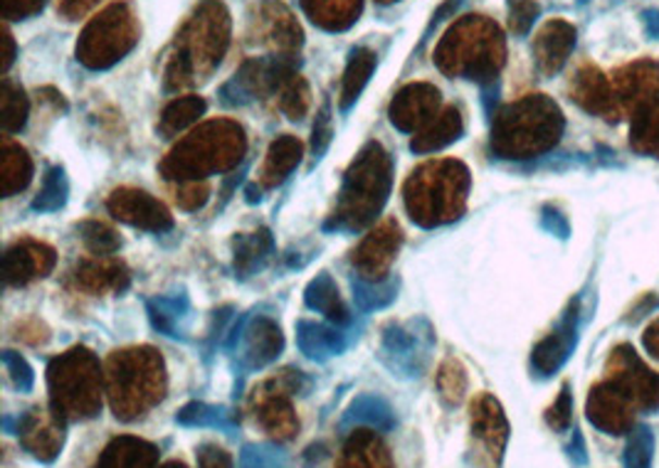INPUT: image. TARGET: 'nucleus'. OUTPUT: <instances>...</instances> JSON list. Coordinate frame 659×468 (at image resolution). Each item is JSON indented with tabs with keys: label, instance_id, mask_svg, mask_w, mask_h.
I'll use <instances>...</instances> for the list:
<instances>
[{
	"label": "nucleus",
	"instance_id": "864d4df0",
	"mask_svg": "<svg viewBox=\"0 0 659 468\" xmlns=\"http://www.w3.org/2000/svg\"><path fill=\"white\" fill-rule=\"evenodd\" d=\"M13 60H15L13 35H11V30H8V27H3V60H0V72H3V75L8 69H11Z\"/></svg>",
	"mask_w": 659,
	"mask_h": 468
},
{
	"label": "nucleus",
	"instance_id": "5fc2aeb1",
	"mask_svg": "<svg viewBox=\"0 0 659 468\" xmlns=\"http://www.w3.org/2000/svg\"><path fill=\"white\" fill-rule=\"evenodd\" d=\"M645 21H647V25H649V33L657 35V38H659V13L647 11V13H645Z\"/></svg>",
	"mask_w": 659,
	"mask_h": 468
},
{
	"label": "nucleus",
	"instance_id": "ddd939ff",
	"mask_svg": "<svg viewBox=\"0 0 659 468\" xmlns=\"http://www.w3.org/2000/svg\"><path fill=\"white\" fill-rule=\"evenodd\" d=\"M107 210L119 223H126L151 232H166L173 227L171 210L153 195L136 188H119L107 200Z\"/></svg>",
	"mask_w": 659,
	"mask_h": 468
},
{
	"label": "nucleus",
	"instance_id": "f704fd0d",
	"mask_svg": "<svg viewBox=\"0 0 659 468\" xmlns=\"http://www.w3.org/2000/svg\"><path fill=\"white\" fill-rule=\"evenodd\" d=\"M27 112H30V104H27L25 91L5 77L3 87H0V126H3V131H21L27 122Z\"/></svg>",
	"mask_w": 659,
	"mask_h": 468
},
{
	"label": "nucleus",
	"instance_id": "4d7b16f0",
	"mask_svg": "<svg viewBox=\"0 0 659 468\" xmlns=\"http://www.w3.org/2000/svg\"><path fill=\"white\" fill-rule=\"evenodd\" d=\"M378 3H383V5H388V3H396V0H378Z\"/></svg>",
	"mask_w": 659,
	"mask_h": 468
},
{
	"label": "nucleus",
	"instance_id": "c85d7f7f",
	"mask_svg": "<svg viewBox=\"0 0 659 468\" xmlns=\"http://www.w3.org/2000/svg\"><path fill=\"white\" fill-rule=\"evenodd\" d=\"M274 252V240L270 229H258V232H247L235 237V271L240 277H252L260 271Z\"/></svg>",
	"mask_w": 659,
	"mask_h": 468
},
{
	"label": "nucleus",
	"instance_id": "b1692460",
	"mask_svg": "<svg viewBox=\"0 0 659 468\" xmlns=\"http://www.w3.org/2000/svg\"><path fill=\"white\" fill-rule=\"evenodd\" d=\"M309 21L328 33H341L359 21L363 0H299Z\"/></svg>",
	"mask_w": 659,
	"mask_h": 468
},
{
	"label": "nucleus",
	"instance_id": "7c9ffc66",
	"mask_svg": "<svg viewBox=\"0 0 659 468\" xmlns=\"http://www.w3.org/2000/svg\"><path fill=\"white\" fill-rule=\"evenodd\" d=\"M375 64H378V58L375 52L369 48H356L349 58V64H346L344 72V85H341V109L349 112V109L356 104V99L361 97V91L369 85Z\"/></svg>",
	"mask_w": 659,
	"mask_h": 468
},
{
	"label": "nucleus",
	"instance_id": "a18cd8bd",
	"mask_svg": "<svg viewBox=\"0 0 659 468\" xmlns=\"http://www.w3.org/2000/svg\"><path fill=\"white\" fill-rule=\"evenodd\" d=\"M3 365H5L8 378H11V382L15 384L17 390L27 392V390L33 388V382H35L33 367L27 365L21 355L13 353V351H5V353H3Z\"/></svg>",
	"mask_w": 659,
	"mask_h": 468
},
{
	"label": "nucleus",
	"instance_id": "f03ea898",
	"mask_svg": "<svg viewBox=\"0 0 659 468\" xmlns=\"http://www.w3.org/2000/svg\"><path fill=\"white\" fill-rule=\"evenodd\" d=\"M245 151L243 126L231 118H215L190 131L161 163V173L169 180L196 182L213 173L233 170L245 159Z\"/></svg>",
	"mask_w": 659,
	"mask_h": 468
},
{
	"label": "nucleus",
	"instance_id": "0eeeda50",
	"mask_svg": "<svg viewBox=\"0 0 659 468\" xmlns=\"http://www.w3.org/2000/svg\"><path fill=\"white\" fill-rule=\"evenodd\" d=\"M48 384L52 409L65 419H89L102 409V365L87 347H72L54 357L48 367Z\"/></svg>",
	"mask_w": 659,
	"mask_h": 468
},
{
	"label": "nucleus",
	"instance_id": "6ab92c4d",
	"mask_svg": "<svg viewBox=\"0 0 659 468\" xmlns=\"http://www.w3.org/2000/svg\"><path fill=\"white\" fill-rule=\"evenodd\" d=\"M75 281L82 291L99 296V293H122L129 287L132 274L122 262L97 256V260H85L77 266Z\"/></svg>",
	"mask_w": 659,
	"mask_h": 468
},
{
	"label": "nucleus",
	"instance_id": "393cba45",
	"mask_svg": "<svg viewBox=\"0 0 659 468\" xmlns=\"http://www.w3.org/2000/svg\"><path fill=\"white\" fill-rule=\"evenodd\" d=\"M575 33L571 25H565L561 21L548 23L542 33H538L534 52H536V62L538 67H542L546 75H554L563 67L565 58H569V52L573 48Z\"/></svg>",
	"mask_w": 659,
	"mask_h": 468
},
{
	"label": "nucleus",
	"instance_id": "3c124183",
	"mask_svg": "<svg viewBox=\"0 0 659 468\" xmlns=\"http://www.w3.org/2000/svg\"><path fill=\"white\" fill-rule=\"evenodd\" d=\"M548 425H551L558 431L571 425V392H569V388H563L561 397H558L556 405L548 409Z\"/></svg>",
	"mask_w": 659,
	"mask_h": 468
},
{
	"label": "nucleus",
	"instance_id": "2eb2a0df",
	"mask_svg": "<svg viewBox=\"0 0 659 468\" xmlns=\"http://www.w3.org/2000/svg\"><path fill=\"white\" fill-rule=\"evenodd\" d=\"M439 114V89L427 81L402 87L390 102V122L400 131H420Z\"/></svg>",
	"mask_w": 659,
	"mask_h": 468
},
{
	"label": "nucleus",
	"instance_id": "473e14b6",
	"mask_svg": "<svg viewBox=\"0 0 659 468\" xmlns=\"http://www.w3.org/2000/svg\"><path fill=\"white\" fill-rule=\"evenodd\" d=\"M203 114H206V99L203 97H194V94L178 97V99H173V102L166 109H163L159 128H161L163 136L173 139V136L186 131L188 126H194Z\"/></svg>",
	"mask_w": 659,
	"mask_h": 468
},
{
	"label": "nucleus",
	"instance_id": "5701e85b",
	"mask_svg": "<svg viewBox=\"0 0 659 468\" xmlns=\"http://www.w3.org/2000/svg\"><path fill=\"white\" fill-rule=\"evenodd\" d=\"M159 448L136 437H119L99 456L97 468H156Z\"/></svg>",
	"mask_w": 659,
	"mask_h": 468
},
{
	"label": "nucleus",
	"instance_id": "a211bd4d",
	"mask_svg": "<svg viewBox=\"0 0 659 468\" xmlns=\"http://www.w3.org/2000/svg\"><path fill=\"white\" fill-rule=\"evenodd\" d=\"M282 347H285V336L268 316L252 318L243 330V361L247 367L270 365L277 361Z\"/></svg>",
	"mask_w": 659,
	"mask_h": 468
},
{
	"label": "nucleus",
	"instance_id": "6e6d98bb",
	"mask_svg": "<svg viewBox=\"0 0 659 468\" xmlns=\"http://www.w3.org/2000/svg\"><path fill=\"white\" fill-rule=\"evenodd\" d=\"M163 468H186V464H181V461H171V464H166Z\"/></svg>",
	"mask_w": 659,
	"mask_h": 468
},
{
	"label": "nucleus",
	"instance_id": "c756f323",
	"mask_svg": "<svg viewBox=\"0 0 659 468\" xmlns=\"http://www.w3.org/2000/svg\"><path fill=\"white\" fill-rule=\"evenodd\" d=\"M304 299L309 308L324 314L336 326H346L351 320L349 308H346L341 293H338V287L328 274H319L316 279H311Z\"/></svg>",
	"mask_w": 659,
	"mask_h": 468
},
{
	"label": "nucleus",
	"instance_id": "4c0bfd02",
	"mask_svg": "<svg viewBox=\"0 0 659 468\" xmlns=\"http://www.w3.org/2000/svg\"><path fill=\"white\" fill-rule=\"evenodd\" d=\"M79 235L82 242L87 244V250L97 256H109L122 246V240H119L114 229L104 223H99V219H87V223H82Z\"/></svg>",
	"mask_w": 659,
	"mask_h": 468
},
{
	"label": "nucleus",
	"instance_id": "f3484780",
	"mask_svg": "<svg viewBox=\"0 0 659 468\" xmlns=\"http://www.w3.org/2000/svg\"><path fill=\"white\" fill-rule=\"evenodd\" d=\"M430 351V330L418 333L415 326H393L383 336V361L393 370L415 372L420 363L418 357H425Z\"/></svg>",
	"mask_w": 659,
	"mask_h": 468
},
{
	"label": "nucleus",
	"instance_id": "8fccbe9b",
	"mask_svg": "<svg viewBox=\"0 0 659 468\" xmlns=\"http://www.w3.org/2000/svg\"><path fill=\"white\" fill-rule=\"evenodd\" d=\"M198 466L200 468H233V456L225 452L223 446L206 444L198 452Z\"/></svg>",
	"mask_w": 659,
	"mask_h": 468
},
{
	"label": "nucleus",
	"instance_id": "f8f14e48",
	"mask_svg": "<svg viewBox=\"0 0 659 468\" xmlns=\"http://www.w3.org/2000/svg\"><path fill=\"white\" fill-rule=\"evenodd\" d=\"M400 244L402 232L396 219H386L373 232L365 235L363 242L353 252V266L359 269V277L363 281H386Z\"/></svg>",
	"mask_w": 659,
	"mask_h": 468
},
{
	"label": "nucleus",
	"instance_id": "39448f33",
	"mask_svg": "<svg viewBox=\"0 0 659 468\" xmlns=\"http://www.w3.org/2000/svg\"><path fill=\"white\" fill-rule=\"evenodd\" d=\"M107 392L119 419H139L166 394L163 357L153 347L116 351L107 365Z\"/></svg>",
	"mask_w": 659,
	"mask_h": 468
},
{
	"label": "nucleus",
	"instance_id": "72a5a7b5",
	"mask_svg": "<svg viewBox=\"0 0 659 468\" xmlns=\"http://www.w3.org/2000/svg\"><path fill=\"white\" fill-rule=\"evenodd\" d=\"M274 106L279 109L282 114H287V118L291 122H299V118H304L309 106H311V91L307 79L299 75L297 69H291L289 75L282 81L277 94H274Z\"/></svg>",
	"mask_w": 659,
	"mask_h": 468
},
{
	"label": "nucleus",
	"instance_id": "9d476101",
	"mask_svg": "<svg viewBox=\"0 0 659 468\" xmlns=\"http://www.w3.org/2000/svg\"><path fill=\"white\" fill-rule=\"evenodd\" d=\"M309 388V380L299 370H282L262 382L252 394V415L274 442H289L297 437L299 419L291 407V394Z\"/></svg>",
	"mask_w": 659,
	"mask_h": 468
},
{
	"label": "nucleus",
	"instance_id": "49530a36",
	"mask_svg": "<svg viewBox=\"0 0 659 468\" xmlns=\"http://www.w3.org/2000/svg\"><path fill=\"white\" fill-rule=\"evenodd\" d=\"M538 17V5L534 0H509V23L517 35H526L529 27Z\"/></svg>",
	"mask_w": 659,
	"mask_h": 468
},
{
	"label": "nucleus",
	"instance_id": "1a4fd4ad",
	"mask_svg": "<svg viewBox=\"0 0 659 468\" xmlns=\"http://www.w3.org/2000/svg\"><path fill=\"white\" fill-rule=\"evenodd\" d=\"M141 25L132 3L116 0L91 17L77 40V62L87 69H109L139 45Z\"/></svg>",
	"mask_w": 659,
	"mask_h": 468
},
{
	"label": "nucleus",
	"instance_id": "79ce46f5",
	"mask_svg": "<svg viewBox=\"0 0 659 468\" xmlns=\"http://www.w3.org/2000/svg\"><path fill=\"white\" fill-rule=\"evenodd\" d=\"M351 417L363 421V425H369L371 429H386L393 425L388 405L378 397H363L356 402L351 409Z\"/></svg>",
	"mask_w": 659,
	"mask_h": 468
},
{
	"label": "nucleus",
	"instance_id": "e433bc0d",
	"mask_svg": "<svg viewBox=\"0 0 659 468\" xmlns=\"http://www.w3.org/2000/svg\"><path fill=\"white\" fill-rule=\"evenodd\" d=\"M153 326L163 330L166 336H178V324L181 318L188 314V301L186 296H173V299H153L149 304Z\"/></svg>",
	"mask_w": 659,
	"mask_h": 468
},
{
	"label": "nucleus",
	"instance_id": "7ed1b4c3",
	"mask_svg": "<svg viewBox=\"0 0 659 468\" xmlns=\"http://www.w3.org/2000/svg\"><path fill=\"white\" fill-rule=\"evenodd\" d=\"M393 186V161L378 141L365 143L346 170L328 229H363L381 215Z\"/></svg>",
	"mask_w": 659,
	"mask_h": 468
},
{
	"label": "nucleus",
	"instance_id": "c9c22d12",
	"mask_svg": "<svg viewBox=\"0 0 659 468\" xmlns=\"http://www.w3.org/2000/svg\"><path fill=\"white\" fill-rule=\"evenodd\" d=\"M67 192H70V182L65 170L50 168L48 176L42 180V188L38 192V198H35L33 207L38 210V213H54V210H60L67 203Z\"/></svg>",
	"mask_w": 659,
	"mask_h": 468
},
{
	"label": "nucleus",
	"instance_id": "cd10ccee",
	"mask_svg": "<svg viewBox=\"0 0 659 468\" xmlns=\"http://www.w3.org/2000/svg\"><path fill=\"white\" fill-rule=\"evenodd\" d=\"M33 180V159L27 155L23 146L13 141H3V151H0V190L3 198H13L15 192L25 190Z\"/></svg>",
	"mask_w": 659,
	"mask_h": 468
},
{
	"label": "nucleus",
	"instance_id": "dca6fc26",
	"mask_svg": "<svg viewBox=\"0 0 659 468\" xmlns=\"http://www.w3.org/2000/svg\"><path fill=\"white\" fill-rule=\"evenodd\" d=\"M54 256L52 246L45 242H35V240H21L13 246H8V252L3 256V277L5 283L11 287H23V283H30L35 279L48 277V274L54 269Z\"/></svg>",
	"mask_w": 659,
	"mask_h": 468
},
{
	"label": "nucleus",
	"instance_id": "603ef678",
	"mask_svg": "<svg viewBox=\"0 0 659 468\" xmlns=\"http://www.w3.org/2000/svg\"><path fill=\"white\" fill-rule=\"evenodd\" d=\"M97 3L99 0H60V13L65 15L67 21H79V17L87 15Z\"/></svg>",
	"mask_w": 659,
	"mask_h": 468
},
{
	"label": "nucleus",
	"instance_id": "2f4dec72",
	"mask_svg": "<svg viewBox=\"0 0 659 468\" xmlns=\"http://www.w3.org/2000/svg\"><path fill=\"white\" fill-rule=\"evenodd\" d=\"M299 347L309 357H319L324 361L328 355H338L344 351V336L336 328H328L322 324H311V320H301L299 324Z\"/></svg>",
	"mask_w": 659,
	"mask_h": 468
},
{
	"label": "nucleus",
	"instance_id": "ea45409f",
	"mask_svg": "<svg viewBox=\"0 0 659 468\" xmlns=\"http://www.w3.org/2000/svg\"><path fill=\"white\" fill-rule=\"evenodd\" d=\"M353 291L363 308H381L396 299V287H393V281H388V279L386 281L359 279V283H353Z\"/></svg>",
	"mask_w": 659,
	"mask_h": 468
},
{
	"label": "nucleus",
	"instance_id": "412c9836",
	"mask_svg": "<svg viewBox=\"0 0 659 468\" xmlns=\"http://www.w3.org/2000/svg\"><path fill=\"white\" fill-rule=\"evenodd\" d=\"M579 304H573L569 311H565V318L561 328L546 338V341L538 343L534 351V367L542 375H551L558 367L565 363V357L571 355L575 338H579Z\"/></svg>",
	"mask_w": 659,
	"mask_h": 468
},
{
	"label": "nucleus",
	"instance_id": "6e6552de",
	"mask_svg": "<svg viewBox=\"0 0 659 468\" xmlns=\"http://www.w3.org/2000/svg\"><path fill=\"white\" fill-rule=\"evenodd\" d=\"M561 134V112L544 97H531L505 109L494 126L492 146L505 159H529L554 146Z\"/></svg>",
	"mask_w": 659,
	"mask_h": 468
},
{
	"label": "nucleus",
	"instance_id": "20e7f679",
	"mask_svg": "<svg viewBox=\"0 0 659 468\" xmlns=\"http://www.w3.org/2000/svg\"><path fill=\"white\" fill-rule=\"evenodd\" d=\"M505 62V40L499 27L482 15H464L435 48V64L447 77L477 79L494 85Z\"/></svg>",
	"mask_w": 659,
	"mask_h": 468
},
{
	"label": "nucleus",
	"instance_id": "aec40b11",
	"mask_svg": "<svg viewBox=\"0 0 659 468\" xmlns=\"http://www.w3.org/2000/svg\"><path fill=\"white\" fill-rule=\"evenodd\" d=\"M472 437L484 446V454H489L497 464L507 444V419L494 397H480L477 405L472 407Z\"/></svg>",
	"mask_w": 659,
	"mask_h": 468
},
{
	"label": "nucleus",
	"instance_id": "a19ab883",
	"mask_svg": "<svg viewBox=\"0 0 659 468\" xmlns=\"http://www.w3.org/2000/svg\"><path fill=\"white\" fill-rule=\"evenodd\" d=\"M652 448H655V437L647 427H637L633 439L625 448V466L627 468H649L652 464Z\"/></svg>",
	"mask_w": 659,
	"mask_h": 468
},
{
	"label": "nucleus",
	"instance_id": "58836bf2",
	"mask_svg": "<svg viewBox=\"0 0 659 468\" xmlns=\"http://www.w3.org/2000/svg\"><path fill=\"white\" fill-rule=\"evenodd\" d=\"M437 390L443 394L447 405H460L467 392V375L464 367L457 361H445L437 372Z\"/></svg>",
	"mask_w": 659,
	"mask_h": 468
},
{
	"label": "nucleus",
	"instance_id": "f257e3e1",
	"mask_svg": "<svg viewBox=\"0 0 659 468\" xmlns=\"http://www.w3.org/2000/svg\"><path fill=\"white\" fill-rule=\"evenodd\" d=\"M233 21L223 0H200L183 23L163 69V87L183 91L208 79L231 48Z\"/></svg>",
	"mask_w": 659,
	"mask_h": 468
},
{
	"label": "nucleus",
	"instance_id": "37998d69",
	"mask_svg": "<svg viewBox=\"0 0 659 468\" xmlns=\"http://www.w3.org/2000/svg\"><path fill=\"white\" fill-rule=\"evenodd\" d=\"M334 136V126H332V109H328V102L319 109L316 114V124H314V136H311V153H314V159L319 161L324 155V151L328 149V143H332Z\"/></svg>",
	"mask_w": 659,
	"mask_h": 468
},
{
	"label": "nucleus",
	"instance_id": "c03bdc74",
	"mask_svg": "<svg viewBox=\"0 0 659 468\" xmlns=\"http://www.w3.org/2000/svg\"><path fill=\"white\" fill-rule=\"evenodd\" d=\"M223 417H225L223 409H215V407H208V405H198V402H194V405L183 407L178 412V421H181V425H190V427L223 425Z\"/></svg>",
	"mask_w": 659,
	"mask_h": 468
},
{
	"label": "nucleus",
	"instance_id": "a878e982",
	"mask_svg": "<svg viewBox=\"0 0 659 468\" xmlns=\"http://www.w3.org/2000/svg\"><path fill=\"white\" fill-rule=\"evenodd\" d=\"M462 136V116L455 106H447L445 112H439L433 122H430L425 128H420L415 134L410 149L415 153H433L450 146Z\"/></svg>",
	"mask_w": 659,
	"mask_h": 468
},
{
	"label": "nucleus",
	"instance_id": "9b49d317",
	"mask_svg": "<svg viewBox=\"0 0 659 468\" xmlns=\"http://www.w3.org/2000/svg\"><path fill=\"white\" fill-rule=\"evenodd\" d=\"M250 38L272 52V58L291 60L299 58L304 33L295 13L282 0H260L250 17Z\"/></svg>",
	"mask_w": 659,
	"mask_h": 468
},
{
	"label": "nucleus",
	"instance_id": "09e8293b",
	"mask_svg": "<svg viewBox=\"0 0 659 468\" xmlns=\"http://www.w3.org/2000/svg\"><path fill=\"white\" fill-rule=\"evenodd\" d=\"M48 0H3V17L5 21H27V17L38 15Z\"/></svg>",
	"mask_w": 659,
	"mask_h": 468
},
{
	"label": "nucleus",
	"instance_id": "de8ad7c7",
	"mask_svg": "<svg viewBox=\"0 0 659 468\" xmlns=\"http://www.w3.org/2000/svg\"><path fill=\"white\" fill-rule=\"evenodd\" d=\"M210 188L208 182L196 180V182H183V186L176 190V203L183 210H198L208 203Z\"/></svg>",
	"mask_w": 659,
	"mask_h": 468
},
{
	"label": "nucleus",
	"instance_id": "bb28decb",
	"mask_svg": "<svg viewBox=\"0 0 659 468\" xmlns=\"http://www.w3.org/2000/svg\"><path fill=\"white\" fill-rule=\"evenodd\" d=\"M301 143L295 139V136H279L277 141H272L268 159H264L262 165V186L264 188H277L289 178V173L297 168L301 161Z\"/></svg>",
	"mask_w": 659,
	"mask_h": 468
},
{
	"label": "nucleus",
	"instance_id": "4be33fe9",
	"mask_svg": "<svg viewBox=\"0 0 659 468\" xmlns=\"http://www.w3.org/2000/svg\"><path fill=\"white\" fill-rule=\"evenodd\" d=\"M338 468H393V458L373 429H356L344 446Z\"/></svg>",
	"mask_w": 659,
	"mask_h": 468
},
{
	"label": "nucleus",
	"instance_id": "4468645a",
	"mask_svg": "<svg viewBox=\"0 0 659 468\" xmlns=\"http://www.w3.org/2000/svg\"><path fill=\"white\" fill-rule=\"evenodd\" d=\"M17 437L35 458L50 464L60 456L62 444H65V417L58 409L33 407L17 421Z\"/></svg>",
	"mask_w": 659,
	"mask_h": 468
},
{
	"label": "nucleus",
	"instance_id": "423d86ee",
	"mask_svg": "<svg viewBox=\"0 0 659 468\" xmlns=\"http://www.w3.org/2000/svg\"><path fill=\"white\" fill-rule=\"evenodd\" d=\"M470 173L460 161H430L406 182V207L420 227H439L464 213Z\"/></svg>",
	"mask_w": 659,
	"mask_h": 468
}]
</instances>
